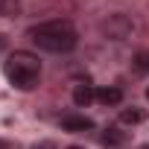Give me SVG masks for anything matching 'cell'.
Masks as SVG:
<instances>
[{"mask_svg": "<svg viewBox=\"0 0 149 149\" xmlns=\"http://www.w3.org/2000/svg\"><path fill=\"white\" fill-rule=\"evenodd\" d=\"M0 149H6V143H3V140H0Z\"/></svg>", "mask_w": 149, "mask_h": 149, "instance_id": "9a60e30c", "label": "cell"}, {"mask_svg": "<svg viewBox=\"0 0 149 149\" xmlns=\"http://www.w3.org/2000/svg\"><path fill=\"white\" fill-rule=\"evenodd\" d=\"M64 149H82V146H64Z\"/></svg>", "mask_w": 149, "mask_h": 149, "instance_id": "4fadbf2b", "label": "cell"}, {"mask_svg": "<svg viewBox=\"0 0 149 149\" xmlns=\"http://www.w3.org/2000/svg\"><path fill=\"white\" fill-rule=\"evenodd\" d=\"M146 97H149V88H146Z\"/></svg>", "mask_w": 149, "mask_h": 149, "instance_id": "2e32d148", "label": "cell"}, {"mask_svg": "<svg viewBox=\"0 0 149 149\" xmlns=\"http://www.w3.org/2000/svg\"><path fill=\"white\" fill-rule=\"evenodd\" d=\"M146 120V114H143V108H123L120 111V123H126V126H137V123H143Z\"/></svg>", "mask_w": 149, "mask_h": 149, "instance_id": "52a82bcc", "label": "cell"}, {"mask_svg": "<svg viewBox=\"0 0 149 149\" xmlns=\"http://www.w3.org/2000/svg\"><path fill=\"white\" fill-rule=\"evenodd\" d=\"M18 12H21V3H18V0H0V15L15 18Z\"/></svg>", "mask_w": 149, "mask_h": 149, "instance_id": "9c48e42d", "label": "cell"}, {"mask_svg": "<svg viewBox=\"0 0 149 149\" xmlns=\"http://www.w3.org/2000/svg\"><path fill=\"white\" fill-rule=\"evenodd\" d=\"M29 149H58L53 140H41V143H35V146H29Z\"/></svg>", "mask_w": 149, "mask_h": 149, "instance_id": "30bf717a", "label": "cell"}, {"mask_svg": "<svg viewBox=\"0 0 149 149\" xmlns=\"http://www.w3.org/2000/svg\"><path fill=\"white\" fill-rule=\"evenodd\" d=\"M102 32H105L108 38H114V41H123V38L132 32V21H129L126 15H111V18L102 24Z\"/></svg>", "mask_w": 149, "mask_h": 149, "instance_id": "3957f363", "label": "cell"}, {"mask_svg": "<svg viewBox=\"0 0 149 149\" xmlns=\"http://www.w3.org/2000/svg\"><path fill=\"white\" fill-rule=\"evenodd\" d=\"M61 129L64 132H91L94 120L85 114H70V117H61Z\"/></svg>", "mask_w": 149, "mask_h": 149, "instance_id": "277c9868", "label": "cell"}, {"mask_svg": "<svg viewBox=\"0 0 149 149\" xmlns=\"http://www.w3.org/2000/svg\"><path fill=\"white\" fill-rule=\"evenodd\" d=\"M26 35L32 38L35 47H41L47 53H70L76 47V32L67 21H47V24L29 26Z\"/></svg>", "mask_w": 149, "mask_h": 149, "instance_id": "6da1fadb", "label": "cell"}, {"mask_svg": "<svg viewBox=\"0 0 149 149\" xmlns=\"http://www.w3.org/2000/svg\"><path fill=\"white\" fill-rule=\"evenodd\" d=\"M3 73H6V79L18 88V91H32L41 79V61L26 53V50H15L6 64H3Z\"/></svg>", "mask_w": 149, "mask_h": 149, "instance_id": "7a4b0ae2", "label": "cell"}, {"mask_svg": "<svg viewBox=\"0 0 149 149\" xmlns=\"http://www.w3.org/2000/svg\"><path fill=\"white\" fill-rule=\"evenodd\" d=\"M100 140H102V146H120V143L126 140V134H123L117 126H108V129L102 132V137H100Z\"/></svg>", "mask_w": 149, "mask_h": 149, "instance_id": "ba28073f", "label": "cell"}, {"mask_svg": "<svg viewBox=\"0 0 149 149\" xmlns=\"http://www.w3.org/2000/svg\"><path fill=\"white\" fill-rule=\"evenodd\" d=\"M137 58H140V67H143V70H149V50H146V53H140Z\"/></svg>", "mask_w": 149, "mask_h": 149, "instance_id": "8fae6325", "label": "cell"}, {"mask_svg": "<svg viewBox=\"0 0 149 149\" xmlns=\"http://www.w3.org/2000/svg\"><path fill=\"white\" fill-rule=\"evenodd\" d=\"M97 100H100L102 105H120V102H123V91L108 85V88H100V91H97Z\"/></svg>", "mask_w": 149, "mask_h": 149, "instance_id": "8992f818", "label": "cell"}, {"mask_svg": "<svg viewBox=\"0 0 149 149\" xmlns=\"http://www.w3.org/2000/svg\"><path fill=\"white\" fill-rule=\"evenodd\" d=\"M91 100H97V91L91 85H76V88H73V102H76L79 108L91 105Z\"/></svg>", "mask_w": 149, "mask_h": 149, "instance_id": "5b68a950", "label": "cell"}, {"mask_svg": "<svg viewBox=\"0 0 149 149\" xmlns=\"http://www.w3.org/2000/svg\"><path fill=\"white\" fill-rule=\"evenodd\" d=\"M137 149H149V143H143V146H137Z\"/></svg>", "mask_w": 149, "mask_h": 149, "instance_id": "5bb4252c", "label": "cell"}, {"mask_svg": "<svg viewBox=\"0 0 149 149\" xmlns=\"http://www.w3.org/2000/svg\"><path fill=\"white\" fill-rule=\"evenodd\" d=\"M3 47H6V38H3V35H0V50H3Z\"/></svg>", "mask_w": 149, "mask_h": 149, "instance_id": "7c38bea8", "label": "cell"}]
</instances>
